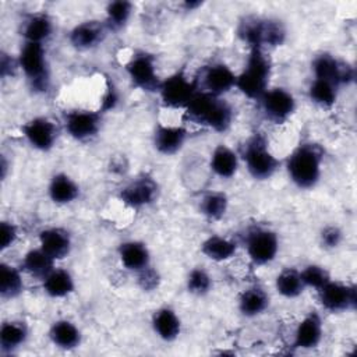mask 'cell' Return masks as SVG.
<instances>
[{
  "mask_svg": "<svg viewBox=\"0 0 357 357\" xmlns=\"http://www.w3.org/2000/svg\"><path fill=\"white\" fill-rule=\"evenodd\" d=\"M185 119L218 132L229 130L233 121V107L222 96L198 91L184 109Z\"/></svg>",
  "mask_w": 357,
  "mask_h": 357,
  "instance_id": "1",
  "label": "cell"
},
{
  "mask_svg": "<svg viewBox=\"0 0 357 357\" xmlns=\"http://www.w3.org/2000/svg\"><path fill=\"white\" fill-rule=\"evenodd\" d=\"M324 151L312 142L300 144L286 160V172L293 184L301 190L317 185L322 172Z\"/></svg>",
  "mask_w": 357,
  "mask_h": 357,
  "instance_id": "2",
  "label": "cell"
},
{
  "mask_svg": "<svg viewBox=\"0 0 357 357\" xmlns=\"http://www.w3.org/2000/svg\"><path fill=\"white\" fill-rule=\"evenodd\" d=\"M271 74V59L262 49L252 47L250 49L244 68L237 74L236 88L248 99L258 100L268 89Z\"/></svg>",
  "mask_w": 357,
  "mask_h": 357,
  "instance_id": "3",
  "label": "cell"
},
{
  "mask_svg": "<svg viewBox=\"0 0 357 357\" xmlns=\"http://www.w3.org/2000/svg\"><path fill=\"white\" fill-rule=\"evenodd\" d=\"M238 36L250 49H265L280 46L286 39V29L283 24L272 18H261L257 15L245 17L238 25Z\"/></svg>",
  "mask_w": 357,
  "mask_h": 357,
  "instance_id": "4",
  "label": "cell"
},
{
  "mask_svg": "<svg viewBox=\"0 0 357 357\" xmlns=\"http://www.w3.org/2000/svg\"><path fill=\"white\" fill-rule=\"evenodd\" d=\"M18 64L35 92H46L50 84L49 64L43 43L25 42L18 54Z\"/></svg>",
  "mask_w": 357,
  "mask_h": 357,
  "instance_id": "5",
  "label": "cell"
},
{
  "mask_svg": "<svg viewBox=\"0 0 357 357\" xmlns=\"http://www.w3.org/2000/svg\"><path fill=\"white\" fill-rule=\"evenodd\" d=\"M241 158L250 176L259 181L271 178L279 167L278 158L269 151L268 142L261 134H255L245 141Z\"/></svg>",
  "mask_w": 357,
  "mask_h": 357,
  "instance_id": "6",
  "label": "cell"
},
{
  "mask_svg": "<svg viewBox=\"0 0 357 357\" xmlns=\"http://www.w3.org/2000/svg\"><path fill=\"white\" fill-rule=\"evenodd\" d=\"M197 92L195 79H190L184 71H177L162 79L158 91L162 103L170 109H185Z\"/></svg>",
  "mask_w": 357,
  "mask_h": 357,
  "instance_id": "7",
  "label": "cell"
},
{
  "mask_svg": "<svg viewBox=\"0 0 357 357\" xmlns=\"http://www.w3.org/2000/svg\"><path fill=\"white\" fill-rule=\"evenodd\" d=\"M245 250L255 265L272 262L279 251L278 234L266 227H252L245 236Z\"/></svg>",
  "mask_w": 357,
  "mask_h": 357,
  "instance_id": "8",
  "label": "cell"
},
{
  "mask_svg": "<svg viewBox=\"0 0 357 357\" xmlns=\"http://www.w3.org/2000/svg\"><path fill=\"white\" fill-rule=\"evenodd\" d=\"M195 82L198 91L222 96L236 86L237 74L225 63H212L201 70V77L195 78Z\"/></svg>",
  "mask_w": 357,
  "mask_h": 357,
  "instance_id": "9",
  "label": "cell"
},
{
  "mask_svg": "<svg viewBox=\"0 0 357 357\" xmlns=\"http://www.w3.org/2000/svg\"><path fill=\"white\" fill-rule=\"evenodd\" d=\"M131 82L146 92H158L162 79L158 77L155 59L146 52H138L126 64Z\"/></svg>",
  "mask_w": 357,
  "mask_h": 357,
  "instance_id": "10",
  "label": "cell"
},
{
  "mask_svg": "<svg viewBox=\"0 0 357 357\" xmlns=\"http://www.w3.org/2000/svg\"><path fill=\"white\" fill-rule=\"evenodd\" d=\"M258 102L265 119L275 124L284 123L296 110V99L284 88H268Z\"/></svg>",
  "mask_w": 357,
  "mask_h": 357,
  "instance_id": "11",
  "label": "cell"
},
{
  "mask_svg": "<svg viewBox=\"0 0 357 357\" xmlns=\"http://www.w3.org/2000/svg\"><path fill=\"white\" fill-rule=\"evenodd\" d=\"M317 291L321 305L329 312H342L356 307L357 294L354 284H346L331 279Z\"/></svg>",
  "mask_w": 357,
  "mask_h": 357,
  "instance_id": "12",
  "label": "cell"
},
{
  "mask_svg": "<svg viewBox=\"0 0 357 357\" xmlns=\"http://www.w3.org/2000/svg\"><path fill=\"white\" fill-rule=\"evenodd\" d=\"M159 194L158 183L148 174H141L120 190V199L130 208L139 209L153 204Z\"/></svg>",
  "mask_w": 357,
  "mask_h": 357,
  "instance_id": "13",
  "label": "cell"
},
{
  "mask_svg": "<svg viewBox=\"0 0 357 357\" xmlns=\"http://www.w3.org/2000/svg\"><path fill=\"white\" fill-rule=\"evenodd\" d=\"M312 73L314 78L328 81L337 88L354 79L353 68L329 53H322L314 59Z\"/></svg>",
  "mask_w": 357,
  "mask_h": 357,
  "instance_id": "14",
  "label": "cell"
},
{
  "mask_svg": "<svg viewBox=\"0 0 357 357\" xmlns=\"http://www.w3.org/2000/svg\"><path fill=\"white\" fill-rule=\"evenodd\" d=\"M100 113L92 110H71L64 116L67 134L77 141H88L100 130Z\"/></svg>",
  "mask_w": 357,
  "mask_h": 357,
  "instance_id": "15",
  "label": "cell"
},
{
  "mask_svg": "<svg viewBox=\"0 0 357 357\" xmlns=\"http://www.w3.org/2000/svg\"><path fill=\"white\" fill-rule=\"evenodd\" d=\"M21 131L28 144L42 152L50 151L57 139V128L54 123L43 116L33 117L26 121L21 127Z\"/></svg>",
  "mask_w": 357,
  "mask_h": 357,
  "instance_id": "16",
  "label": "cell"
},
{
  "mask_svg": "<svg viewBox=\"0 0 357 357\" xmlns=\"http://www.w3.org/2000/svg\"><path fill=\"white\" fill-rule=\"evenodd\" d=\"M187 135V130L181 126L158 124L153 131V146L159 153L170 156L181 151Z\"/></svg>",
  "mask_w": 357,
  "mask_h": 357,
  "instance_id": "17",
  "label": "cell"
},
{
  "mask_svg": "<svg viewBox=\"0 0 357 357\" xmlns=\"http://www.w3.org/2000/svg\"><path fill=\"white\" fill-rule=\"evenodd\" d=\"M39 245L54 261L64 259L73 247L71 234L61 227H47L39 233Z\"/></svg>",
  "mask_w": 357,
  "mask_h": 357,
  "instance_id": "18",
  "label": "cell"
},
{
  "mask_svg": "<svg viewBox=\"0 0 357 357\" xmlns=\"http://www.w3.org/2000/svg\"><path fill=\"white\" fill-rule=\"evenodd\" d=\"M324 335L322 319L317 312H310L297 325L294 331V347L297 349H314L317 347Z\"/></svg>",
  "mask_w": 357,
  "mask_h": 357,
  "instance_id": "19",
  "label": "cell"
},
{
  "mask_svg": "<svg viewBox=\"0 0 357 357\" xmlns=\"http://www.w3.org/2000/svg\"><path fill=\"white\" fill-rule=\"evenodd\" d=\"M105 31V25L99 21H84L70 31L68 40L73 47L78 50H88L103 40Z\"/></svg>",
  "mask_w": 357,
  "mask_h": 357,
  "instance_id": "20",
  "label": "cell"
},
{
  "mask_svg": "<svg viewBox=\"0 0 357 357\" xmlns=\"http://www.w3.org/2000/svg\"><path fill=\"white\" fill-rule=\"evenodd\" d=\"M119 258L126 269L135 273L151 265L149 250L145 243L138 240L121 243L119 247Z\"/></svg>",
  "mask_w": 357,
  "mask_h": 357,
  "instance_id": "21",
  "label": "cell"
},
{
  "mask_svg": "<svg viewBox=\"0 0 357 357\" xmlns=\"http://www.w3.org/2000/svg\"><path fill=\"white\" fill-rule=\"evenodd\" d=\"M152 328L158 337L165 342H173L180 336L181 321L170 307H160L152 315Z\"/></svg>",
  "mask_w": 357,
  "mask_h": 357,
  "instance_id": "22",
  "label": "cell"
},
{
  "mask_svg": "<svg viewBox=\"0 0 357 357\" xmlns=\"http://www.w3.org/2000/svg\"><path fill=\"white\" fill-rule=\"evenodd\" d=\"M238 155L225 144H219L213 148L209 158L211 170L220 178H230L237 173Z\"/></svg>",
  "mask_w": 357,
  "mask_h": 357,
  "instance_id": "23",
  "label": "cell"
},
{
  "mask_svg": "<svg viewBox=\"0 0 357 357\" xmlns=\"http://www.w3.org/2000/svg\"><path fill=\"white\" fill-rule=\"evenodd\" d=\"M49 198L57 205L74 202L79 195V185L66 173H56L47 185Z\"/></svg>",
  "mask_w": 357,
  "mask_h": 357,
  "instance_id": "24",
  "label": "cell"
},
{
  "mask_svg": "<svg viewBox=\"0 0 357 357\" xmlns=\"http://www.w3.org/2000/svg\"><path fill=\"white\" fill-rule=\"evenodd\" d=\"M29 336L28 325L22 321H4L0 328L1 354H10L25 344Z\"/></svg>",
  "mask_w": 357,
  "mask_h": 357,
  "instance_id": "25",
  "label": "cell"
},
{
  "mask_svg": "<svg viewBox=\"0 0 357 357\" xmlns=\"http://www.w3.org/2000/svg\"><path fill=\"white\" fill-rule=\"evenodd\" d=\"M53 32V21L45 13H36L28 15L22 22L21 35L25 42L43 43L46 42Z\"/></svg>",
  "mask_w": 357,
  "mask_h": 357,
  "instance_id": "26",
  "label": "cell"
},
{
  "mask_svg": "<svg viewBox=\"0 0 357 357\" xmlns=\"http://www.w3.org/2000/svg\"><path fill=\"white\" fill-rule=\"evenodd\" d=\"M52 343L63 350H73L81 343V331L68 319H57L49 329Z\"/></svg>",
  "mask_w": 357,
  "mask_h": 357,
  "instance_id": "27",
  "label": "cell"
},
{
  "mask_svg": "<svg viewBox=\"0 0 357 357\" xmlns=\"http://www.w3.org/2000/svg\"><path fill=\"white\" fill-rule=\"evenodd\" d=\"M42 287L49 297L63 298L74 291L75 282L67 269L53 268L50 273L42 280Z\"/></svg>",
  "mask_w": 357,
  "mask_h": 357,
  "instance_id": "28",
  "label": "cell"
},
{
  "mask_svg": "<svg viewBox=\"0 0 357 357\" xmlns=\"http://www.w3.org/2000/svg\"><path fill=\"white\" fill-rule=\"evenodd\" d=\"M269 307V294L259 286L245 289L238 297V310L247 318H254L265 312Z\"/></svg>",
  "mask_w": 357,
  "mask_h": 357,
  "instance_id": "29",
  "label": "cell"
},
{
  "mask_svg": "<svg viewBox=\"0 0 357 357\" xmlns=\"http://www.w3.org/2000/svg\"><path fill=\"white\" fill-rule=\"evenodd\" d=\"M202 254L215 262H223L234 257L237 251V243L223 236H209L201 245Z\"/></svg>",
  "mask_w": 357,
  "mask_h": 357,
  "instance_id": "30",
  "label": "cell"
},
{
  "mask_svg": "<svg viewBox=\"0 0 357 357\" xmlns=\"http://www.w3.org/2000/svg\"><path fill=\"white\" fill-rule=\"evenodd\" d=\"M21 266L31 276L43 280L54 268V259L49 254H46L40 247L32 248L28 252H25L21 261Z\"/></svg>",
  "mask_w": 357,
  "mask_h": 357,
  "instance_id": "31",
  "label": "cell"
},
{
  "mask_svg": "<svg viewBox=\"0 0 357 357\" xmlns=\"http://www.w3.org/2000/svg\"><path fill=\"white\" fill-rule=\"evenodd\" d=\"M24 291L21 271L10 264H0V296L4 300L18 297Z\"/></svg>",
  "mask_w": 357,
  "mask_h": 357,
  "instance_id": "32",
  "label": "cell"
},
{
  "mask_svg": "<svg viewBox=\"0 0 357 357\" xmlns=\"http://www.w3.org/2000/svg\"><path fill=\"white\" fill-rule=\"evenodd\" d=\"M275 287L276 291L286 298H296L305 289L301 279V273L296 268L283 269L275 279Z\"/></svg>",
  "mask_w": 357,
  "mask_h": 357,
  "instance_id": "33",
  "label": "cell"
},
{
  "mask_svg": "<svg viewBox=\"0 0 357 357\" xmlns=\"http://www.w3.org/2000/svg\"><path fill=\"white\" fill-rule=\"evenodd\" d=\"M229 208V198L223 191H209L202 195L199 201V212L211 219L219 220L222 219Z\"/></svg>",
  "mask_w": 357,
  "mask_h": 357,
  "instance_id": "34",
  "label": "cell"
},
{
  "mask_svg": "<svg viewBox=\"0 0 357 357\" xmlns=\"http://www.w3.org/2000/svg\"><path fill=\"white\" fill-rule=\"evenodd\" d=\"M337 92L339 88L336 85L317 78L312 79L308 88L310 99L321 107H332L337 99Z\"/></svg>",
  "mask_w": 357,
  "mask_h": 357,
  "instance_id": "35",
  "label": "cell"
},
{
  "mask_svg": "<svg viewBox=\"0 0 357 357\" xmlns=\"http://www.w3.org/2000/svg\"><path fill=\"white\" fill-rule=\"evenodd\" d=\"M132 13V3L127 0H116L106 7V24L109 28L121 29L130 20Z\"/></svg>",
  "mask_w": 357,
  "mask_h": 357,
  "instance_id": "36",
  "label": "cell"
},
{
  "mask_svg": "<svg viewBox=\"0 0 357 357\" xmlns=\"http://www.w3.org/2000/svg\"><path fill=\"white\" fill-rule=\"evenodd\" d=\"M187 290L194 296H205L212 290L213 282L211 275L201 266L192 268L185 279Z\"/></svg>",
  "mask_w": 357,
  "mask_h": 357,
  "instance_id": "37",
  "label": "cell"
},
{
  "mask_svg": "<svg viewBox=\"0 0 357 357\" xmlns=\"http://www.w3.org/2000/svg\"><path fill=\"white\" fill-rule=\"evenodd\" d=\"M301 279L305 287H312L315 290H319L324 284H326L331 280L329 272L317 264L307 265L303 271H300Z\"/></svg>",
  "mask_w": 357,
  "mask_h": 357,
  "instance_id": "38",
  "label": "cell"
},
{
  "mask_svg": "<svg viewBox=\"0 0 357 357\" xmlns=\"http://www.w3.org/2000/svg\"><path fill=\"white\" fill-rule=\"evenodd\" d=\"M342 241H343V231L335 225L325 226L319 233V244L325 250H335L342 244Z\"/></svg>",
  "mask_w": 357,
  "mask_h": 357,
  "instance_id": "39",
  "label": "cell"
},
{
  "mask_svg": "<svg viewBox=\"0 0 357 357\" xmlns=\"http://www.w3.org/2000/svg\"><path fill=\"white\" fill-rule=\"evenodd\" d=\"M137 282L144 291H152L158 289L160 283V276H159V272L149 265L142 271L137 272Z\"/></svg>",
  "mask_w": 357,
  "mask_h": 357,
  "instance_id": "40",
  "label": "cell"
},
{
  "mask_svg": "<svg viewBox=\"0 0 357 357\" xmlns=\"http://www.w3.org/2000/svg\"><path fill=\"white\" fill-rule=\"evenodd\" d=\"M18 238V229L13 222L1 220L0 223V250L6 251L13 247Z\"/></svg>",
  "mask_w": 357,
  "mask_h": 357,
  "instance_id": "41",
  "label": "cell"
},
{
  "mask_svg": "<svg viewBox=\"0 0 357 357\" xmlns=\"http://www.w3.org/2000/svg\"><path fill=\"white\" fill-rule=\"evenodd\" d=\"M20 67L18 64V59H14L11 54L7 53H1L0 56V75L3 79L13 77L17 71V68Z\"/></svg>",
  "mask_w": 357,
  "mask_h": 357,
  "instance_id": "42",
  "label": "cell"
},
{
  "mask_svg": "<svg viewBox=\"0 0 357 357\" xmlns=\"http://www.w3.org/2000/svg\"><path fill=\"white\" fill-rule=\"evenodd\" d=\"M117 100H119V96H117L116 89L109 85V86H107V91H106V93H105V96H103L102 109H103V110H110V109H113V107L116 106Z\"/></svg>",
  "mask_w": 357,
  "mask_h": 357,
  "instance_id": "43",
  "label": "cell"
},
{
  "mask_svg": "<svg viewBox=\"0 0 357 357\" xmlns=\"http://www.w3.org/2000/svg\"><path fill=\"white\" fill-rule=\"evenodd\" d=\"M183 6L185 7V10H195L197 7H199V6H202V1H185V3H183Z\"/></svg>",
  "mask_w": 357,
  "mask_h": 357,
  "instance_id": "44",
  "label": "cell"
},
{
  "mask_svg": "<svg viewBox=\"0 0 357 357\" xmlns=\"http://www.w3.org/2000/svg\"><path fill=\"white\" fill-rule=\"evenodd\" d=\"M6 174H7V163H6V159L4 156L1 158V178L4 180L6 178Z\"/></svg>",
  "mask_w": 357,
  "mask_h": 357,
  "instance_id": "45",
  "label": "cell"
}]
</instances>
